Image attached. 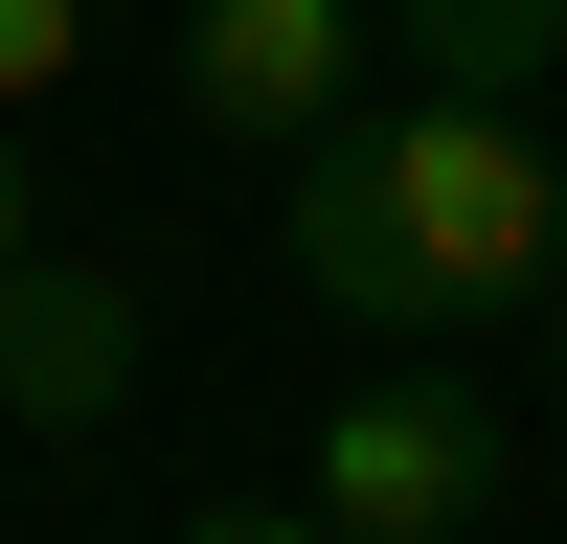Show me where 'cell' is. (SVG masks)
Returning a JSON list of instances; mask_svg holds the SVG:
<instances>
[{
	"label": "cell",
	"instance_id": "6da1fadb",
	"mask_svg": "<svg viewBox=\"0 0 567 544\" xmlns=\"http://www.w3.org/2000/svg\"><path fill=\"white\" fill-rule=\"evenodd\" d=\"M296 272H318L341 317H409V341L545 317V295H567V159H545V114H499V91L341 114V136L296 159Z\"/></svg>",
	"mask_w": 567,
	"mask_h": 544
},
{
	"label": "cell",
	"instance_id": "7a4b0ae2",
	"mask_svg": "<svg viewBox=\"0 0 567 544\" xmlns=\"http://www.w3.org/2000/svg\"><path fill=\"white\" fill-rule=\"evenodd\" d=\"M318 522L341 544H477L499 522V408L477 386H341L318 408Z\"/></svg>",
	"mask_w": 567,
	"mask_h": 544
},
{
	"label": "cell",
	"instance_id": "3957f363",
	"mask_svg": "<svg viewBox=\"0 0 567 544\" xmlns=\"http://www.w3.org/2000/svg\"><path fill=\"white\" fill-rule=\"evenodd\" d=\"M182 114L318 159V136L363 114V0H182Z\"/></svg>",
	"mask_w": 567,
	"mask_h": 544
},
{
	"label": "cell",
	"instance_id": "277c9868",
	"mask_svg": "<svg viewBox=\"0 0 567 544\" xmlns=\"http://www.w3.org/2000/svg\"><path fill=\"white\" fill-rule=\"evenodd\" d=\"M114 386H136V272L23 250L0 272V431H114Z\"/></svg>",
	"mask_w": 567,
	"mask_h": 544
},
{
	"label": "cell",
	"instance_id": "5b68a950",
	"mask_svg": "<svg viewBox=\"0 0 567 544\" xmlns=\"http://www.w3.org/2000/svg\"><path fill=\"white\" fill-rule=\"evenodd\" d=\"M386 45H409V91H499L523 114L567 69V0H386Z\"/></svg>",
	"mask_w": 567,
	"mask_h": 544
},
{
	"label": "cell",
	"instance_id": "8992f818",
	"mask_svg": "<svg viewBox=\"0 0 567 544\" xmlns=\"http://www.w3.org/2000/svg\"><path fill=\"white\" fill-rule=\"evenodd\" d=\"M69 69H91V0H0V114H45Z\"/></svg>",
	"mask_w": 567,
	"mask_h": 544
},
{
	"label": "cell",
	"instance_id": "52a82bcc",
	"mask_svg": "<svg viewBox=\"0 0 567 544\" xmlns=\"http://www.w3.org/2000/svg\"><path fill=\"white\" fill-rule=\"evenodd\" d=\"M159 544H341L318 499H205V522H159Z\"/></svg>",
	"mask_w": 567,
	"mask_h": 544
},
{
	"label": "cell",
	"instance_id": "ba28073f",
	"mask_svg": "<svg viewBox=\"0 0 567 544\" xmlns=\"http://www.w3.org/2000/svg\"><path fill=\"white\" fill-rule=\"evenodd\" d=\"M45 250V181H23V114H0V272Z\"/></svg>",
	"mask_w": 567,
	"mask_h": 544
},
{
	"label": "cell",
	"instance_id": "9c48e42d",
	"mask_svg": "<svg viewBox=\"0 0 567 544\" xmlns=\"http://www.w3.org/2000/svg\"><path fill=\"white\" fill-rule=\"evenodd\" d=\"M545 341H567V295H545Z\"/></svg>",
	"mask_w": 567,
	"mask_h": 544
}]
</instances>
